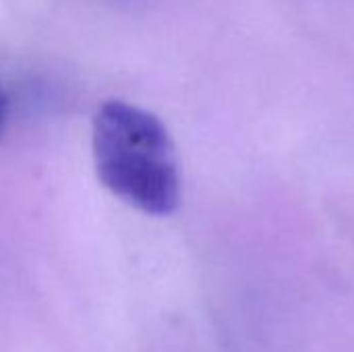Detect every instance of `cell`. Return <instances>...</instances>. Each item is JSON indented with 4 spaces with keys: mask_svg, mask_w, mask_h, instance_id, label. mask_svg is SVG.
<instances>
[{
    "mask_svg": "<svg viewBox=\"0 0 354 352\" xmlns=\"http://www.w3.org/2000/svg\"><path fill=\"white\" fill-rule=\"evenodd\" d=\"M8 114H10V98L0 87V137L4 135V129H6V122H8Z\"/></svg>",
    "mask_w": 354,
    "mask_h": 352,
    "instance_id": "7a4b0ae2",
    "label": "cell"
},
{
    "mask_svg": "<svg viewBox=\"0 0 354 352\" xmlns=\"http://www.w3.org/2000/svg\"><path fill=\"white\" fill-rule=\"evenodd\" d=\"M93 160L102 185L129 205L151 216L178 207L174 147L156 114L120 100L100 106L93 116Z\"/></svg>",
    "mask_w": 354,
    "mask_h": 352,
    "instance_id": "6da1fadb",
    "label": "cell"
}]
</instances>
